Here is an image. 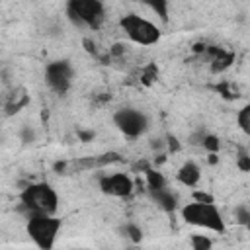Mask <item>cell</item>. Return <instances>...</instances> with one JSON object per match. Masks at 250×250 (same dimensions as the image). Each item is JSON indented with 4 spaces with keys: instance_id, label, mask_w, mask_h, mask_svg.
<instances>
[{
    "instance_id": "cell-17",
    "label": "cell",
    "mask_w": 250,
    "mask_h": 250,
    "mask_svg": "<svg viewBox=\"0 0 250 250\" xmlns=\"http://www.w3.org/2000/svg\"><path fill=\"white\" fill-rule=\"evenodd\" d=\"M234 217H236V223L238 225H248V221H250V209H246V207H236L234 209Z\"/></svg>"
},
{
    "instance_id": "cell-22",
    "label": "cell",
    "mask_w": 250,
    "mask_h": 250,
    "mask_svg": "<svg viewBox=\"0 0 250 250\" xmlns=\"http://www.w3.org/2000/svg\"><path fill=\"white\" fill-rule=\"evenodd\" d=\"M207 156H209V158H207V160H209V162H211V164H215V162H217V160H219V158H217V154H207Z\"/></svg>"
},
{
    "instance_id": "cell-15",
    "label": "cell",
    "mask_w": 250,
    "mask_h": 250,
    "mask_svg": "<svg viewBox=\"0 0 250 250\" xmlns=\"http://www.w3.org/2000/svg\"><path fill=\"white\" fill-rule=\"evenodd\" d=\"M154 14H158V18L162 20V21H166L168 20V8H170V4L168 2H148L146 4Z\"/></svg>"
},
{
    "instance_id": "cell-4",
    "label": "cell",
    "mask_w": 250,
    "mask_h": 250,
    "mask_svg": "<svg viewBox=\"0 0 250 250\" xmlns=\"http://www.w3.org/2000/svg\"><path fill=\"white\" fill-rule=\"evenodd\" d=\"M64 12L76 27L96 29L105 18V4L100 0H70L66 2Z\"/></svg>"
},
{
    "instance_id": "cell-14",
    "label": "cell",
    "mask_w": 250,
    "mask_h": 250,
    "mask_svg": "<svg viewBox=\"0 0 250 250\" xmlns=\"http://www.w3.org/2000/svg\"><path fill=\"white\" fill-rule=\"evenodd\" d=\"M191 248L193 250H211L213 248V242L207 234H191Z\"/></svg>"
},
{
    "instance_id": "cell-9",
    "label": "cell",
    "mask_w": 250,
    "mask_h": 250,
    "mask_svg": "<svg viewBox=\"0 0 250 250\" xmlns=\"http://www.w3.org/2000/svg\"><path fill=\"white\" fill-rule=\"evenodd\" d=\"M121 156L117 152H105V154H98V156H84V158H76L66 162V168L70 172H82V170H92V168H104L105 164L111 162H119Z\"/></svg>"
},
{
    "instance_id": "cell-21",
    "label": "cell",
    "mask_w": 250,
    "mask_h": 250,
    "mask_svg": "<svg viewBox=\"0 0 250 250\" xmlns=\"http://www.w3.org/2000/svg\"><path fill=\"white\" fill-rule=\"evenodd\" d=\"M78 135H80V139H82V141H88V139H94V133H84V131H80Z\"/></svg>"
},
{
    "instance_id": "cell-12",
    "label": "cell",
    "mask_w": 250,
    "mask_h": 250,
    "mask_svg": "<svg viewBox=\"0 0 250 250\" xmlns=\"http://www.w3.org/2000/svg\"><path fill=\"white\" fill-rule=\"evenodd\" d=\"M236 125H238V129H240L244 135L250 137V102L244 104V105L238 109V113H236Z\"/></svg>"
},
{
    "instance_id": "cell-10",
    "label": "cell",
    "mask_w": 250,
    "mask_h": 250,
    "mask_svg": "<svg viewBox=\"0 0 250 250\" xmlns=\"http://www.w3.org/2000/svg\"><path fill=\"white\" fill-rule=\"evenodd\" d=\"M176 178H178V182H180L182 186L193 188V186H197V182L201 180V170H199V166H197L193 160H188V162H184V164L180 166Z\"/></svg>"
},
{
    "instance_id": "cell-7",
    "label": "cell",
    "mask_w": 250,
    "mask_h": 250,
    "mask_svg": "<svg viewBox=\"0 0 250 250\" xmlns=\"http://www.w3.org/2000/svg\"><path fill=\"white\" fill-rule=\"evenodd\" d=\"M74 78V68L68 61H53L45 68V80L47 86L55 94H66Z\"/></svg>"
},
{
    "instance_id": "cell-16",
    "label": "cell",
    "mask_w": 250,
    "mask_h": 250,
    "mask_svg": "<svg viewBox=\"0 0 250 250\" xmlns=\"http://www.w3.org/2000/svg\"><path fill=\"white\" fill-rule=\"evenodd\" d=\"M201 146H203L209 154H217V150H219V146H221V141H219L215 135H205Z\"/></svg>"
},
{
    "instance_id": "cell-20",
    "label": "cell",
    "mask_w": 250,
    "mask_h": 250,
    "mask_svg": "<svg viewBox=\"0 0 250 250\" xmlns=\"http://www.w3.org/2000/svg\"><path fill=\"white\" fill-rule=\"evenodd\" d=\"M193 201H199V203H215L213 195H209L207 191H193Z\"/></svg>"
},
{
    "instance_id": "cell-6",
    "label": "cell",
    "mask_w": 250,
    "mask_h": 250,
    "mask_svg": "<svg viewBox=\"0 0 250 250\" xmlns=\"http://www.w3.org/2000/svg\"><path fill=\"white\" fill-rule=\"evenodd\" d=\"M113 125L129 139L141 137L148 129V117L135 107H121L113 113Z\"/></svg>"
},
{
    "instance_id": "cell-2",
    "label": "cell",
    "mask_w": 250,
    "mask_h": 250,
    "mask_svg": "<svg viewBox=\"0 0 250 250\" xmlns=\"http://www.w3.org/2000/svg\"><path fill=\"white\" fill-rule=\"evenodd\" d=\"M61 227H62L61 219H57L55 215H43V213L27 215V223H25L27 236L33 240V244L39 250H53Z\"/></svg>"
},
{
    "instance_id": "cell-23",
    "label": "cell",
    "mask_w": 250,
    "mask_h": 250,
    "mask_svg": "<svg viewBox=\"0 0 250 250\" xmlns=\"http://www.w3.org/2000/svg\"><path fill=\"white\" fill-rule=\"evenodd\" d=\"M246 229H248V232H250V221H248V225H246Z\"/></svg>"
},
{
    "instance_id": "cell-19",
    "label": "cell",
    "mask_w": 250,
    "mask_h": 250,
    "mask_svg": "<svg viewBox=\"0 0 250 250\" xmlns=\"http://www.w3.org/2000/svg\"><path fill=\"white\" fill-rule=\"evenodd\" d=\"M125 230H127V234H129V238H131L133 242H139V240L143 238V234H141V229H139L137 225H131V223H129V225L125 227Z\"/></svg>"
},
{
    "instance_id": "cell-18",
    "label": "cell",
    "mask_w": 250,
    "mask_h": 250,
    "mask_svg": "<svg viewBox=\"0 0 250 250\" xmlns=\"http://www.w3.org/2000/svg\"><path fill=\"white\" fill-rule=\"evenodd\" d=\"M236 168H238L240 172H250V154L240 152V154L236 156Z\"/></svg>"
},
{
    "instance_id": "cell-1",
    "label": "cell",
    "mask_w": 250,
    "mask_h": 250,
    "mask_svg": "<svg viewBox=\"0 0 250 250\" xmlns=\"http://www.w3.org/2000/svg\"><path fill=\"white\" fill-rule=\"evenodd\" d=\"M20 201H21V207L27 211V215L31 213L55 215L59 209V193L55 191V188H51L45 182L25 186L20 193Z\"/></svg>"
},
{
    "instance_id": "cell-5",
    "label": "cell",
    "mask_w": 250,
    "mask_h": 250,
    "mask_svg": "<svg viewBox=\"0 0 250 250\" xmlns=\"http://www.w3.org/2000/svg\"><path fill=\"white\" fill-rule=\"evenodd\" d=\"M119 27L123 29V33L133 43L143 45V47H150V45H154L160 39V27L154 21H150L148 18L139 16V14H133V12L121 16Z\"/></svg>"
},
{
    "instance_id": "cell-8",
    "label": "cell",
    "mask_w": 250,
    "mask_h": 250,
    "mask_svg": "<svg viewBox=\"0 0 250 250\" xmlns=\"http://www.w3.org/2000/svg\"><path fill=\"white\" fill-rule=\"evenodd\" d=\"M100 189L113 197H125L133 191V180L125 172H113L104 174L100 178Z\"/></svg>"
},
{
    "instance_id": "cell-13",
    "label": "cell",
    "mask_w": 250,
    "mask_h": 250,
    "mask_svg": "<svg viewBox=\"0 0 250 250\" xmlns=\"http://www.w3.org/2000/svg\"><path fill=\"white\" fill-rule=\"evenodd\" d=\"M145 174H146V186H148L150 191H154V189H164V188H166V178H164L160 172L148 168V170H145Z\"/></svg>"
},
{
    "instance_id": "cell-3",
    "label": "cell",
    "mask_w": 250,
    "mask_h": 250,
    "mask_svg": "<svg viewBox=\"0 0 250 250\" xmlns=\"http://www.w3.org/2000/svg\"><path fill=\"white\" fill-rule=\"evenodd\" d=\"M182 217L186 223L211 230V232H225V221L215 203H199L191 201L182 207Z\"/></svg>"
},
{
    "instance_id": "cell-11",
    "label": "cell",
    "mask_w": 250,
    "mask_h": 250,
    "mask_svg": "<svg viewBox=\"0 0 250 250\" xmlns=\"http://www.w3.org/2000/svg\"><path fill=\"white\" fill-rule=\"evenodd\" d=\"M150 199L160 207V209H164V211H174L176 209V195L170 191V189H154V191H150Z\"/></svg>"
}]
</instances>
